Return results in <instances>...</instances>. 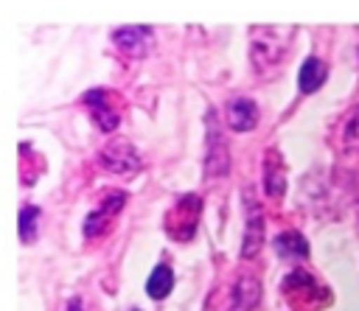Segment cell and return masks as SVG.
<instances>
[{"mask_svg": "<svg viewBox=\"0 0 359 311\" xmlns=\"http://www.w3.org/2000/svg\"><path fill=\"white\" fill-rule=\"evenodd\" d=\"M289 28H255L252 31V42H250V53H252V67L255 73L266 76L275 67H280L286 50H289Z\"/></svg>", "mask_w": 359, "mask_h": 311, "instance_id": "6da1fadb", "label": "cell"}, {"mask_svg": "<svg viewBox=\"0 0 359 311\" xmlns=\"http://www.w3.org/2000/svg\"><path fill=\"white\" fill-rule=\"evenodd\" d=\"M205 174L208 179H219L227 177L230 171V151H227V140L224 132L219 129L216 112H208V134H205Z\"/></svg>", "mask_w": 359, "mask_h": 311, "instance_id": "7a4b0ae2", "label": "cell"}, {"mask_svg": "<svg viewBox=\"0 0 359 311\" xmlns=\"http://www.w3.org/2000/svg\"><path fill=\"white\" fill-rule=\"evenodd\" d=\"M244 199V238H241V258H255L264 247V213H261V205L255 202L252 191L244 188L241 193Z\"/></svg>", "mask_w": 359, "mask_h": 311, "instance_id": "3957f363", "label": "cell"}, {"mask_svg": "<svg viewBox=\"0 0 359 311\" xmlns=\"http://www.w3.org/2000/svg\"><path fill=\"white\" fill-rule=\"evenodd\" d=\"M98 160H101V165H104L107 171L121 174V177H132V174L140 171V154H137V148H135L129 140H123V137L107 143V146L98 151Z\"/></svg>", "mask_w": 359, "mask_h": 311, "instance_id": "277c9868", "label": "cell"}, {"mask_svg": "<svg viewBox=\"0 0 359 311\" xmlns=\"http://www.w3.org/2000/svg\"><path fill=\"white\" fill-rule=\"evenodd\" d=\"M81 101L87 104V112L93 115V120L98 123L101 132H115V129H118L121 112H118V106L112 104V95H109L107 90H90V92H84Z\"/></svg>", "mask_w": 359, "mask_h": 311, "instance_id": "5b68a950", "label": "cell"}, {"mask_svg": "<svg viewBox=\"0 0 359 311\" xmlns=\"http://www.w3.org/2000/svg\"><path fill=\"white\" fill-rule=\"evenodd\" d=\"M112 42L129 59H140L151 48V28L149 25H121V28H115Z\"/></svg>", "mask_w": 359, "mask_h": 311, "instance_id": "8992f818", "label": "cell"}, {"mask_svg": "<svg viewBox=\"0 0 359 311\" xmlns=\"http://www.w3.org/2000/svg\"><path fill=\"white\" fill-rule=\"evenodd\" d=\"M199 213H202V199H199L196 193H185V196H180V199L174 202V207L168 210V216H165V230L177 227V221H180V224H185V241H188V238H194V233H196Z\"/></svg>", "mask_w": 359, "mask_h": 311, "instance_id": "52a82bcc", "label": "cell"}, {"mask_svg": "<svg viewBox=\"0 0 359 311\" xmlns=\"http://www.w3.org/2000/svg\"><path fill=\"white\" fill-rule=\"evenodd\" d=\"M123 202H126V193H123V191L107 193V199L101 202V207L93 210V213H87V219H84V238H98V235L109 227L112 216L123 207Z\"/></svg>", "mask_w": 359, "mask_h": 311, "instance_id": "ba28073f", "label": "cell"}, {"mask_svg": "<svg viewBox=\"0 0 359 311\" xmlns=\"http://www.w3.org/2000/svg\"><path fill=\"white\" fill-rule=\"evenodd\" d=\"M261 300V283L252 272L238 275V280L230 289V311H252Z\"/></svg>", "mask_w": 359, "mask_h": 311, "instance_id": "9c48e42d", "label": "cell"}, {"mask_svg": "<svg viewBox=\"0 0 359 311\" xmlns=\"http://www.w3.org/2000/svg\"><path fill=\"white\" fill-rule=\"evenodd\" d=\"M286 191V174L278 148H266L264 154V193L272 199H280Z\"/></svg>", "mask_w": 359, "mask_h": 311, "instance_id": "30bf717a", "label": "cell"}, {"mask_svg": "<svg viewBox=\"0 0 359 311\" xmlns=\"http://www.w3.org/2000/svg\"><path fill=\"white\" fill-rule=\"evenodd\" d=\"M258 123V106L252 98H236L227 106V126L233 132H250Z\"/></svg>", "mask_w": 359, "mask_h": 311, "instance_id": "8fae6325", "label": "cell"}, {"mask_svg": "<svg viewBox=\"0 0 359 311\" xmlns=\"http://www.w3.org/2000/svg\"><path fill=\"white\" fill-rule=\"evenodd\" d=\"M272 247H275L278 258H283V261H289V263H297V261H303V258L309 255V241H306L297 230H286V233L275 235Z\"/></svg>", "mask_w": 359, "mask_h": 311, "instance_id": "7c38bea8", "label": "cell"}, {"mask_svg": "<svg viewBox=\"0 0 359 311\" xmlns=\"http://www.w3.org/2000/svg\"><path fill=\"white\" fill-rule=\"evenodd\" d=\"M325 76H328L325 62H323V59H317V56H309V59L300 64V73H297L300 92H317V90L323 87Z\"/></svg>", "mask_w": 359, "mask_h": 311, "instance_id": "4fadbf2b", "label": "cell"}, {"mask_svg": "<svg viewBox=\"0 0 359 311\" xmlns=\"http://www.w3.org/2000/svg\"><path fill=\"white\" fill-rule=\"evenodd\" d=\"M171 286H174V272H171V266H168V263H157V266L151 269L149 280H146V294H149L151 300H163V297L171 294Z\"/></svg>", "mask_w": 359, "mask_h": 311, "instance_id": "5bb4252c", "label": "cell"}, {"mask_svg": "<svg viewBox=\"0 0 359 311\" xmlns=\"http://www.w3.org/2000/svg\"><path fill=\"white\" fill-rule=\"evenodd\" d=\"M342 148L345 151H359V104L342 120Z\"/></svg>", "mask_w": 359, "mask_h": 311, "instance_id": "9a60e30c", "label": "cell"}, {"mask_svg": "<svg viewBox=\"0 0 359 311\" xmlns=\"http://www.w3.org/2000/svg\"><path fill=\"white\" fill-rule=\"evenodd\" d=\"M36 227H39V207H36V205H25V207L20 210V238H22L25 244H34Z\"/></svg>", "mask_w": 359, "mask_h": 311, "instance_id": "2e32d148", "label": "cell"}]
</instances>
